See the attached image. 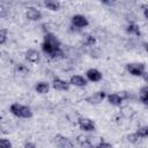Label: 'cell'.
<instances>
[{
	"label": "cell",
	"instance_id": "277c9868",
	"mask_svg": "<svg viewBox=\"0 0 148 148\" xmlns=\"http://www.w3.org/2000/svg\"><path fill=\"white\" fill-rule=\"evenodd\" d=\"M77 124H79V127L84 132H92L96 130L95 123L90 118H87V117H80L77 119Z\"/></svg>",
	"mask_w": 148,
	"mask_h": 148
},
{
	"label": "cell",
	"instance_id": "9a60e30c",
	"mask_svg": "<svg viewBox=\"0 0 148 148\" xmlns=\"http://www.w3.org/2000/svg\"><path fill=\"white\" fill-rule=\"evenodd\" d=\"M106 98H108V102L110 104H112V105H120L121 102H123V97L119 94H116V92L108 95Z\"/></svg>",
	"mask_w": 148,
	"mask_h": 148
},
{
	"label": "cell",
	"instance_id": "4fadbf2b",
	"mask_svg": "<svg viewBox=\"0 0 148 148\" xmlns=\"http://www.w3.org/2000/svg\"><path fill=\"white\" fill-rule=\"evenodd\" d=\"M44 6L52 12H57L60 9L61 3L59 0H44Z\"/></svg>",
	"mask_w": 148,
	"mask_h": 148
},
{
	"label": "cell",
	"instance_id": "e0dca14e",
	"mask_svg": "<svg viewBox=\"0 0 148 148\" xmlns=\"http://www.w3.org/2000/svg\"><path fill=\"white\" fill-rule=\"evenodd\" d=\"M140 101L143 104H146L148 102V84L147 86H143L140 89Z\"/></svg>",
	"mask_w": 148,
	"mask_h": 148
},
{
	"label": "cell",
	"instance_id": "7402d4cb",
	"mask_svg": "<svg viewBox=\"0 0 148 148\" xmlns=\"http://www.w3.org/2000/svg\"><path fill=\"white\" fill-rule=\"evenodd\" d=\"M0 146L5 147V148H9V147H12V143H10V141L8 139L2 138V139H0Z\"/></svg>",
	"mask_w": 148,
	"mask_h": 148
},
{
	"label": "cell",
	"instance_id": "5bb4252c",
	"mask_svg": "<svg viewBox=\"0 0 148 148\" xmlns=\"http://www.w3.org/2000/svg\"><path fill=\"white\" fill-rule=\"evenodd\" d=\"M35 90H36L38 94H46V92H49V90H50V84H49L47 82H43V81L37 82L36 86H35Z\"/></svg>",
	"mask_w": 148,
	"mask_h": 148
},
{
	"label": "cell",
	"instance_id": "5b68a950",
	"mask_svg": "<svg viewBox=\"0 0 148 148\" xmlns=\"http://www.w3.org/2000/svg\"><path fill=\"white\" fill-rule=\"evenodd\" d=\"M71 23H72L73 27L79 28V29H81V28H86V27L89 25V21H88V18H87L86 16L81 15V14L73 15L72 18H71Z\"/></svg>",
	"mask_w": 148,
	"mask_h": 148
},
{
	"label": "cell",
	"instance_id": "8992f818",
	"mask_svg": "<svg viewBox=\"0 0 148 148\" xmlns=\"http://www.w3.org/2000/svg\"><path fill=\"white\" fill-rule=\"evenodd\" d=\"M104 98H106V94L104 91H96L86 97V102L89 104H99L101 102H103Z\"/></svg>",
	"mask_w": 148,
	"mask_h": 148
},
{
	"label": "cell",
	"instance_id": "4dcf8cb0",
	"mask_svg": "<svg viewBox=\"0 0 148 148\" xmlns=\"http://www.w3.org/2000/svg\"><path fill=\"white\" fill-rule=\"evenodd\" d=\"M146 105H147V106H148V102H147V103H146Z\"/></svg>",
	"mask_w": 148,
	"mask_h": 148
},
{
	"label": "cell",
	"instance_id": "83f0119b",
	"mask_svg": "<svg viewBox=\"0 0 148 148\" xmlns=\"http://www.w3.org/2000/svg\"><path fill=\"white\" fill-rule=\"evenodd\" d=\"M143 15H145V17H146V18L148 20V7L143 9Z\"/></svg>",
	"mask_w": 148,
	"mask_h": 148
},
{
	"label": "cell",
	"instance_id": "d6986e66",
	"mask_svg": "<svg viewBox=\"0 0 148 148\" xmlns=\"http://www.w3.org/2000/svg\"><path fill=\"white\" fill-rule=\"evenodd\" d=\"M77 142L81 146H90V145H92L91 139H89L88 136H77Z\"/></svg>",
	"mask_w": 148,
	"mask_h": 148
},
{
	"label": "cell",
	"instance_id": "f1b7e54d",
	"mask_svg": "<svg viewBox=\"0 0 148 148\" xmlns=\"http://www.w3.org/2000/svg\"><path fill=\"white\" fill-rule=\"evenodd\" d=\"M24 147H32V148H35V145H34V143H29V142H27V143H24Z\"/></svg>",
	"mask_w": 148,
	"mask_h": 148
},
{
	"label": "cell",
	"instance_id": "ffe728a7",
	"mask_svg": "<svg viewBox=\"0 0 148 148\" xmlns=\"http://www.w3.org/2000/svg\"><path fill=\"white\" fill-rule=\"evenodd\" d=\"M7 38H8V30L2 28L0 30V44L3 45L6 43V40H7Z\"/></svg>",
	"mask_w": 148,
	"mask_h": 148
},
{
	"label": "cell",
	"instance_id": "4316f807",
	"mask_svg": "<svg viewBox=\"0 0 148 148\" xmlns=\"http://www.w3.org/2000/svg\"><path fill=\"white\" fill-rule=\"evenodd\" d=\"M141 77L145 80V82H146V83H148V72H147V71L143 73V75H142Z\"/></svg>",
	"mask_w": 148,
	"mask_h": 148
},
{
	"label": "cell",
	"instance_id": "603a6c76",
	"mask_svg": "<svg viewBox=\"0 0 148 148\" xmlns=\"http://www.w3.org/2000/svg\"><path fill=\"white\" fill-rule=\"evenodd\" d=\"M16 71H17L20 74H24V73H27V72H28L27 67H25V66H23V64H17V66H16Z\"/></svg>",
	"mask_w": 148,
	"mask_h": 148
},
{
	"label": "cell",
	"instance_id": "7a4b0ae2",
	"mask_svg": "<svg viewBox=\"0 0 148 148\" xmlns=\"http://www.w3.org/2000/svg\"><path fill=\"white\" fill-rule=\"evenodd\" d=\"M9 111L12 114H14L15 117H18V118L29 119L32 117V110L29 106L22 105L20 103H13L9 106Z\"/></svg>",
	"mask_w": 148,
	"mask_h": 148
},
{
	"label": "cell",
	"instance_id": "9c48e42d",
	"mask_svg": "<svg viewBox=\"0 0 148 148\" xmlns=\"http://www.w3.org/2000/svg\"><path fill=\"white\" fill-rule=\"evenodd\" d=\"M54 142H56V145L58 147H62V148L64 147H73L74 146V143L67 136H64V135H60V134L54 136Z\"/></svg>",
	"mask_w": 148,
	"mask_h": 148
},
{
	"label": "cell",
	"instance_id": "ac0fdd59",
	"mask_svg": "<svg viewBox=\"0 0 148 148\" xmlns=\"http://www.w3.org/2000/svg\"><path fill=\"white\" fill-rule=\"evenodd\" d=\"M139 138H148V126H141L135 132Z\"/></svg>",
	"mask_w": 148,
	"mask_h": 148
},
{
	"label": "cell",
	"instance_id": "44dd1931",
	"mask_svg": "<svg viewBox=\"0 0 148 148\" xmlns=\"http://www.w3.org/2000/svg\"><path fill=\"white\" fill-rule=\"evenodd\" d=\"M139 135L136 134V133H132V134H130V135H127V140L130 141V142H132V143H135V142H138L139 141Z\"/></svg>",
	"mask_w": 148,
	"mask_h": 148
},
{
	"label": "cell",
	"instance_id": "484cf974",
	"mask_svg": "<svg viewBox=\"0 0 148 148\" xmlns=\"http://www.w3.org/2000/svg\"><path fill=\"white\" fill-rule=\"evenodd\" d=\"M101 1L105 5H113L114 2H117V0H101Z\"/></svg>",
	"mask_w": 148,
	"mask_h": 148
},
{
	"label": "cell",
	"instance_id": "d4e9b609",
	"mask_svg": "<svg viewBox=\"0 0 148 148\" xmlns=\"http://www.w3.org/2000/svg\"><path fill=\"white\" fill-rule=\"evenodd\" d=\"M96 147H98V148H99V147H108V148H110V147H111V143L105 142V141L102 140V141H99V142L96 145Z\"/></svg>",
	"mask_w": 148,
	"mask_h": 148
},
{
	"label": "cell",
	"instance_id": "8fae6325",
	"mask_svg": "<svg viewBox=\"0 0 148 148\" xmlns=\"http://www.w3.org/2000/svg\"><path fill=\"white\" fill-rule=\"evenodd\" d=\"M25 16L30 21H38V20L42 18V13L38 9L34 8V7H29L25 12Z\"/></svg>",
	"mask_w": 148,
	"mask_h": 148
},
{
	"label": "cell",
	"instance_id": "52a82bcc",
	"mask_svg": "<svg viewBox=\"0 0 148 148\" xmlns=\"http://www.w3.org/2000/svg\"><path fill=\"white\" fill-rule=\"evenodd\" d=\"M86 77L90 82H98L102 80V73L96 68H89L86 72Z\"/></svg>",
	"mask_w": 148,
	"mask_h": 148
},
{
	"label": "cell",
	"instance_id": "3957f363",
	"mask_svg": "<svg viewBox=\"0 0 148 148\" xmlns=\"http://www.w3.org/2000/svg\"><path fill=\"white\" fill-rule=\"evenodd\" d=\"M126 69L133 76H142L146 72V66L142 62H131L126 65Z\"/></svg>",
	"mask_w": 148,
	"mask_h": 148
},
{
	"label": "cell",
	"instance_id": "6da1fadb",
	"mask_svg": "<svg viewBox=\"0 0 148 148\" xmlns=\"http://www.w3.org/2000/svg\"><path fill=\"white\" fill-rule=\"evenodd\" d=\"M60 40L57 38L56 35L49 32L44 36L42 43V51L51 59H57L64 56V52L60 47Z\"/></svg>",
	"mask_w": 148,
	"mask_h": 148
},
{
	"label": "cell",
	"instance_id": "f546056e",
	"mask_svg": "<svg viewBox=\"0 0 148 148\" xmlns=\"http://www.w3.org/2000/svg\"><path fill=\"white\" fill-rule=\"evenodd\" d=\"M143 47H145V50L148 52V43H143Z\"/></svg>",
	"mask_w": 148,
	"mask_h": 148
},
{
	"label": "cell",
	"instance_id": "ba28073f",
	"mask_svg": "<svg viewBox=\"0 0 148 148\" xmlns=\"http://www.w3.org/2000/svg\"><path fill=\"white\" fill-rule=\"evenodd\" d=\"M69 86H71V82H67V81H65L62 79H59V77H56L52 81V87L56 90L65 91V90H68L69 89Z\"/></svg>",
	"mask_w": 148,
	"mask_h": 148
},
{
	"label": "cell",
	"instance_id": "7c38bea8",
	"mask_svg": "<svg viewBox=\"0 0 148 148\" xmlns=\"http://www.w3.org/2000/svg\"><path fill=\"white\" fill-rule=\"evenodd\" d=\"M39 58H40V56H39V52H38L37 50L30 49V50H28V51L25 52V59H27L29 62H32V64L38 62V61H39Z\"/></svg>",
	"mask_w": 148,
	"mask_h": 148
},
{
	"label": "cell",
	"instance_id": "30bf717a",
	"mask_svg": "<svg viewBox=\"0 0 148 148\" xmlns=\"http://www.w3.org/2000/svg\"><path fill=\"white\" fill-rule=\"evenodd\" d=\"M69 82H71V84L75 86V87H86L87 83H88V80H87V77L76 74V75H72L71 76Z\"/></svg>",
	"mask_w": 148,
	"mask_h": 148
},
{
	"label": "cell",
	"instance_id": "cb8c5ba5",
	"mask_svg": "<svg viewBox=\"0 0 148 148\" xmlns=\"http://www.w3.org/2000/svg\"><path fill=\"white\" fill-rule=\"evenodd\" d=\"M94 43H95V38H94V36H87L86 44H87V45H89V46H91Z\"/></svg>",
	"mask_w": 148,
	"mask_h": 148
},
{
	"label": "cell",
	"instance_id": "2e32d148",
	"mask_svg": "<svg viewBox=\"0 0 148 148\" xmlns=\"http://www.w3.org/2000/svg\"><path fill=\"white\" fill-rule=\"evenodd\" d=\"M126 32L130 34V35H134V36H140L141 35V30H140L139 25L135 24V23H130L126 27Z\"/></svg>",
	"mask_w": 148,
	"mask_h": 148
}]
</instances>
